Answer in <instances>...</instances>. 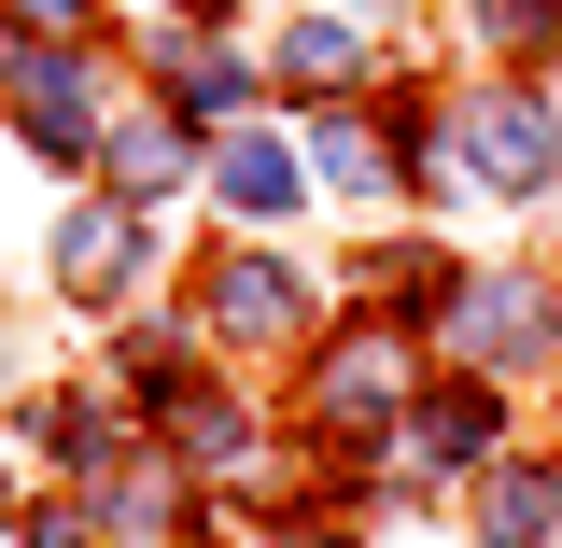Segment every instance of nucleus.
Masks as SVG:
<instances>
[{"label": "nucleus", "instance_id": "f257e3e1", "mask_svg": "<svg viewBox=\"0 0 562 548\" xmlns=\"http://www.w3.org/2000/svg\"><path fill=\"white\" fill-rule=\"evenodd\" d=\"M464 169H479L492 198H535V183H549V113H535V99H479V113H464Z\"/></svg>", "mask_w": 562, "mask_h": 548}, {"label": "nucleus", "instance_id": "f03ea898", "mask_svg": "<svg viewBox=\"0 0 562 548\" xmlns=\"http://www.w3.org/2000/svg\"><path fill=\"white\" fill-rule=\"evenodd\" d=\"M549 521H562L549 479H492L479 492V548H549Z\"/></svg>", "mask_w": 562, "mask_h": 548}, {"label": "nucleus", "instance_id": "7ed1b4c3", "mask_svg": "<svg viewBox=\"0 0 562 548\" xmlns=\"http://www.w3.org/2000/svg\"><path fill=\"white\" fill-rule=\"evenodd\" d=\"M535 338H549L535 281H479V310H464V351H535Z\"/></svg>", "mask_w": 562, "mask_h": 548}, {"label": "nucleus", "instance_id": "20e7f679", "mask_svg": "<svg viewBox=\"0 0 562 548\" xmlns=\"http://www.w3.org/2000/svg\"><path fill=\"white\" fill-rule=\"evenodd\" d=\"M295 183H310V169H295L281 141H239V155H225V198L239 211H295Z\"/></svg>", "mask_w": 562, "mask_h": 548}, {"label": "nucleus", "instance_id": "39448f33", "mask_svg": "<svg viewBox=\"0 0 562 548\" xmlns=\"http://www.w3.org/2000/svg\"><path fill=\"white\" fill-rule=\"evenodd\" d=\"M225 324H239V338L295 324V281H281V268H225Z\"/></svg>", "mask_w": 562, "mask_h": 548}, {"label": "nucleus", "instance_id": "423d86ee", "mask_svg": "<svg viewBox=\"0 0 562 548\" xmlns=\"http://www.w3.org/2000/svg\"><path fill=\"white\" fill-rule=\"evenodd\" d=\"M29 141H85V85L70 70H29Z\"/></svg>", "mask_w": 562, "mask_h": 548}, {"label": "nucleus", "instance_id": "0eeeda50", "mask_svg": "<svg viewBox=\"0 0 562 548\" xmlns=\"http://www.w3.org/2000/svg\"><path fill=\"white\" fill-rule=\"evenodd\" d=\"M281 70H295V85H338V70H351V29H295V57H281Z\"/></svg>", "mask_w": 562, "mask_h": 548}]
</instances>
